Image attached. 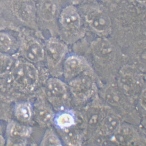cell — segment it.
I'll list each match as a JSON object with an SVG mask.
<instances>
[{
	"label": "cell",
	"mask_w": 146,
	"mask_h": 146,
	"mask_svg": "<svg viewBox=\"0 0 146 146\" xmlns=\"http://www.w3.org/2000/svg\"><path fill=\"white\" fill-rule=\"evenodd\" d=\"M17 55L15 64L9 74L4 78L12 88L31 91L38 83V74L34 64Z\"/></svg>",
	"instance_id": "obj_1"
},
{
	"label": "cell",
	"mask_w": 146,
	"mask_h": 146,
	"mask_svg": "<svg viewBox=\"0 0 146 146\" xmlns=\"http://www.w3.org/2000/svg\"><path fill=\"white\" fill-rule=\"evenodd\" d=\"M18 39L19 47L16 54L18 56L34 64L43 59L44 50L36 38L26 33H21Z\"/></svg>",
	"instance_id": "obj_2"
},
{
	"label": "cell",
	"mask_w": 146,
	"mask_h": 146,
	"mask_svg": "<svg viewBox=\"0 0 146 146\" xmlns=\"http://www.w3.org/2000/svg\"><path fill=\"white\" fill-rule=\"evenodd\" d=\"M60 21L64 32L68 37H74L78 34L80 27V18L73 7H68L63 10Z\"/></svg>",
	"instance_id": "obj_3"
},
{
	"label": "cell",
	"mask_w": 146,
	"mask_h": 146,
	"mask_svg": "<svg viewBox=\"0 0 146 146\" xmlns=\"http://www.w3.org/2000/svg\"><path fill=\"white\" fill-rule=\"evenodd\" d=\"M67 52V47L62 42L51 39L47 43L46 53L48 63L52 66H56L62 60Z\"/></svg>",
	"instance_id": "obj_4"
},
{
	"label": "cell",
	"mask_w": 146,
	"mask_h": 146,
	"mask_svg": "<svg viewBox=\"0 0 146 146\" xmlns=\"http://www.w3.org/2000/svg\"><path fill=\"white\" fill-rule=\"evenodd\" d=\"M86 19L90 26L98 32H105L110 27V18L107 14L98 10L90 11L86 16Z\"/></svg>",
	"instance_id": "obj_5"
},
{
	"label": "cell",
	"mask_w": 146,
	"mask_h": 146,
	"mask_svg": "<svg viewBox=\"0 0 146 146\" xmlns=\"http://www.w3.org/2000/svg\"><path fill=\"white\" fill-rule=\"evenodd\" d=\"M9 31H0V53L15 54L18 51L19 41Z\"/></svg>",
	"instance_id": "obj_6"
},
{
	"label": "cell",
	"mask_w": 146,
	"mask_h": 146,
	"mask_svg": "<svg viewBox=\"0 0 146 146\" xmlns=\"http://www.w3.org/2000/svg\"><path fill=\"white\" fill-rule=\"evenodd\" d=\"M17 55L5 53H0V78L7 76L14 67Z\"/></svg>",
	"instance_id": "obj_7"
},
{
	"label": "cell",
	"mask_w": 146,
	"mask_h": 146,
	"mask_svg": "<svg viewBox=\"0 0 146 146\" xmlns=\"http://www.w3.org/2000/svg\"><path fill=\"white\" fill-rule=\"evenodd\" d=\"M84 65L83 61L78 57H69L64 63L65 73L68 76H73L81 71Z\"/></svg>",
	"instance_id": "obj_8"
},
{
	"label": "cell",
	"mask_w": 146,
	"mask_h": 146,
	"mask_svg": "<svg viewBox=\"0 0 146 146\" xmlns=\"http://www.w3.org/2000/svg\"><path fill=\"white\" fill-rule=\"evenodd\" d=\"M71 86L72 90L75 93H86L91 91L93 83L89 78L84 76L74 80Z\"/></svg>",
	"instance_id": "obj_9"
},
{
	"label": "cell",
	"mask_w": 146,
	"mask_h": 146,
	"mask_svg": "<svg viewBox=\"0 0 146 146\" xmlns=\"http://www.w3.org/2000/svg\"><path fill=\"white\" fill-rule=\"evenodd\" d=\"M95 54L99 58H108L111 56L112 50L110 43L104 40H100L94 45Z\"/></svg>",
	"instance_id": "obj_10"
},
{
	"label": "cell",
	"mask_w": 146,
	"mask_h": 146,
	"mask_svg": "<svg viewBox=\"0 0 146 146\" xmlns=\"http://www.w3.org/2000/svg\"><path fill=\"white\" fill-rule=\"evenodd\" d=\"M55 125L60 129L68 128L75 123L74 118L71 113L66 111L58 114L54 119Z\"/></svg>",
	"instance_id": "obj_11"
},
{
	"label": "cell",
	"mask_w": 146,
	"mask_h": 146,
	"mask_svg": "<svg viewBox=\"0 0 146 146\" xmlns=\"http://www.w3.org/2000/svg\"><path fill=\"white\" fill-rule=\"evenodd\" d=\"M119 120L113 115L108 116L104 119L101 124L102 130L107 134L115 133L120 125Z\"/></svg>",
	"instance_id": "obj_12"
},
{
	"label": "cell",
	"mask_w": 146,
	"mask_h": 146,
	"mask_svg": "<svg viewBox=\"0 0 146 146\" xmlns=\"http://www.w3.org/2000/svg\"><path fill=\"white\" fill-rule=\"evenodd\" d=\"M15 113L18 119L23 122L27 121L32 115L31 108L27 103H21L16 106Z\"/></svg>",
	"instance_id": "obj_13"
},
{
	"label": "cell",
	"mask_w": 146,
	"mask_h": 146,
	"mask_svg": "<svg viewBox=\"0 0 146 146\" xmlns=\"http://www.w3.org/2000/svg\"><path fill=\"white\" fill-rule=\"evenodd\" d=\"M47 88L50 93L54 95H62L66 92V88L63 84L56 79L49 80Z\"/></svg>",
	"instance_id": "obj_14"
},
{
	"label": "cell",
	"mask_w": 146,
	"mask_h": 146,
	"mask_svg": "<svg viewBox=\"0 0 146 146\" xmlns=\"http://www.w3.org/2000/svg\"><path fill=\"white\" fill-rule=\"evenodd\" d=\"M42 145H61L58 137L52 131L48 130L45 133L41 143Z\"/></svg>",
	"instance_id": "obj_15"
},
{
	"label": "cell",
	"mask_w": 146,
	"mask_h": 146,
	"mask_svg": "<svg viewBox=\"0 0 146 146\" xmlns=\"http://www.w3.org/2000/svg\"><path fill=\"white\" fill-rule=\"evenodd\" d=\"M132 131L128 127H123L118 130L116 138L121 143H125L130 141L132 137Z\"/></svg>",
	"instance_id": "obj_16"
},
{
	"label": "cell",
	"mask_w": 146,
	"mask_h": 146,
	"mask_svg": "<svg viewBox=\"0 0 146 146\" xmlns=\"http://www.w3.org/2000/svg\"><path fill=\"white\" fill-rule=\"evenodd\" d=\"M30 130L28 127L23 126L16 125L13 128L12 133L16 136L26 137L29 134Z\"/></svg>",
	"instance_id": "obj_17"
},
{
	"label": "cell",
	"mask_w": 146,
	"mask_h": 146,
	"mask_svg": "<svg viewBox=\"0 0 146 146\" xmlns=\"http://www.w3.org/2000/svg\"><path fill=\"white\" fill-rule=\"evenodd\" d=\"M13 29V25L0 14V31H11Z\"/></svg>",
	"instance_id": "obj_18"
},
{
	"label": "cell",
	"mask_w": 146,
	"mask_h": 146,
	"mask_svg": "<svg viewBox=\"0 0 146 146\" xmlns=\"http://www.w3.org/2000/svg\"><path fill=\"white\" fill-rule=\"evenodd\" d=\"M40 118L44 122H48L52 119V113L47 110H42L40 112Z\"/></svg>",
	"instance_id": "obj_19"
},
{
	"label": "cell",
	"mask_w": 146,
	"mask_h": 146,
	"mask_svg": "<svg viewBox=\"0 0 146 146\" xmlns=\"http://www.w3.org/2000/svg\"><path fill=\"white\" fill-rule=\"evenodd\" d=\"M106 97L107 100L112 104L117 103L119 98L117 94L112 90L107 92Z\"/></svg>",
	"instance_id": "obj_20"
},
{
	"label": "cell",
	"mask_w": 146,
	"mask_h": 146,
	"mask_svg": "<svg viewBox=\"0 0 146 146\" xmlns=\"http://www.w3.org/2000/svg\"><path fill=\"white\" fill-rule=\"evenodd\" d=\"M46 5L47 6V7L46 8V10H48V9H52V8H53L52 7V5H51L50 3L49 4V5H48V4H46ZM48 11H49V13H50V15H51V17H52V16L53 15V12H52L50 11V10H48ZM48 10H46V11H45L43 12H44V11H46V13H45L44 15H43L44 17V18H45V19H46L47 14V12H48Z\"/></svg>",
	"instance_id": "obj_21"
},
{
	"label": "cell",
	"mask_w": 146,
	"mask_h": 146,
	"mask_svg": "<svg viewBox=\"0 0 146 146\" xmlns=\"http://www.w3.org/2000/svg\"><path fill=\"white\" fill-rule=\"evenodd\" d=\"M141 102L143 107L145 109L146 107V95L145 92L142 94L141 98Z\"/></svg>",
	"instance_id": "obj_22"
},
{
	"label": "cell",
	"mask_w": 146,
	"mask_h": 146,
	"mask_svg": "<svg viewBox=\"0 0 146 146\" xmlns=\"http://www.w3.org/2000/svg\"><path fill=\"white\" fill-rule=\"evenodd\" d=\"M136 1L141 3H144L145 2L146 0H136Z\"/></svg>",
	"instance_id": "obj_23"
}]
</instances>
